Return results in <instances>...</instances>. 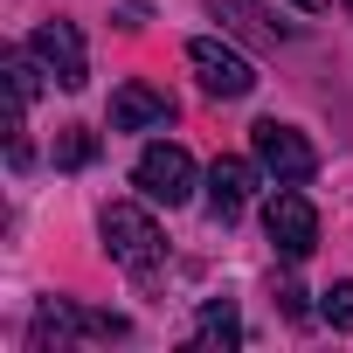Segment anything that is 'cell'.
Here are the masks:
<instances>
[{
	"mask_svg": "<svg viewBox=\"0 0 353 353\" xmlns=\"http://www.w3.org/2000/svg\"><path fill=\"white\" fill-rule=\"evenodd\" d=\"M42 77H49V70H42V56H35V49H14V56H8V90H14V111H28V104H35Z\"/></svg>",
	"mask_w": 353,
	"mask_h": 353,
	"instance_id": "obj_12",
	"label": "cell"
},
{
	"mask_svg": "<svg viewBox=\"0 0 353 353\" xmlns=\"http://www.w3.org/2000/svg\"><path fill=\"white\" fill-rule=\"evenodd\" d=\"M132 188H139L145 201H159V208H181V201L194 194V159H188L181 145H145L139 166H132Z\"/></svg>",
	"mask_w": 353,
	"mask_h": 353,
	"instance_id": "obj_5",
	"label": "cell"
},
{
	"mask_svg": "<svg viewBox=\"0 0 353 353\" xmlns=\"http://www.w3.org/2000/svg\"><path fill=\"white\" fill-rule=\"evenodd\" d=\"M152 125H173V97L152 90V83H118V97H111V132H152Z\"/></svg>",
	"mask_w": 353,
	"mask_h": 353,
	"instance_id": "obj_9",
	"label": "cell"
},
{
	"mask_svg": "<svg viewBox=\"0 0 353 353\" xmlns=\"http://www.w3.org/2000/svg\"><path fill=\"white\" fill-rule=\"evenodd\" d=\"M90 159H97V132L70 125V132L56 139V166H90Z\"/></svg>",
	"mask_w": 353,
	"mask_h": 353,
	"instance_id": "obj_13",
	"label": "cell"
},
{
	"mask_svg": "<svg viewBox=\"0 0 353 353\" xmlns=\"http://www.w3.org/2000/svg\"><path fill=\"white\" fill-rule=\"evenodd\" d=\"M346 14H353V0H346Z\"/></svg>",
	"mask_w": 353,
	"mask_h": 353,
	"instance_id": "obj_17",
	"label": "cell"
},
{
	"mask_svg": "<svg viewBox=\"0 0 353 353\" xmlns=\"http://www.w3.org/2000/svg\"><path fill=\"white\" fill-rule=\"evenodd\" d=\"M277 305H284V319H298V325L312 319V305H305V291H298V284H277Z\"/></svg>",
	"mask_w": 353,
	"mask_h": 353,
	"instance_id": "obj_15",
	"label": "cell"
},
{
	"mask_svg": "<svg viewBox=\"0 0 353 353\" xmlns=\"http://www.w3.org/2000/svg\"><path fill=\"white\" fill-rule=\"evenodd\" d=\"M291 8H298V14H319V8H325V0H291Z\"/></svg>",
	"mask_w": 353,
	"mask_h": 353,
	"instance_id": "obj_16",
	"label": "cell"
},
{
	"mask_svg": "<svg viewBox=\"0 0 353 353\" xmlns=\"http://www.w3.org/2000/svg\"><path fill=\"white\" fill-rule=\"evenodd\" d=\"M125 332H132V325H125L118 312H83V305H70V298H49V305L35 312V325H28L35 353L77 346V339H125Z\"/></svg>",
	"mask_w": 353,
	"mask_h": 353,
	"instance_id": "obj_3",
	"label": "cell"
},
{
	"mask_svg": "<svg viewBox=\"0 0 353 353\" xmlns=\"http://www.w3.org/2000/svg\"><path fill=\"white\" fill-rule=\"evenodd\" d=\"M250 152H256V166L270 173V181H291V188H305L312 173H319V152H312V139H305L298 125H277V118L250 125Z\"/></svg>",
	"mask_w": 353,
	"mask_h": 353,
	"instance_id": "obj_4",
	"label": "cell"
},
{
	"mask_svg": "<svg viewBox=\"0 0 353 353\" xmlns=\"http://www.w3.org/2000/svg\"><path fill=\"white\" fill-rule=\"evenodd\" d=\"M194 339H201V346H243V319H236V305H229V298H208Z\"/></svg>",
	"mask_w": 353,
	"mask_h": 353,
	"instance_id": "obj_11",
	"label": "cell"
},
{
	"mask_svg": "<svg viewBox=\"0 0 353 353\" xmlns=\"http://www.w3.org/2000/svg\"><path fill=\"white\" fill-rule=\"evenodd\" d=\"M208 14L229 28V35H243V42H291V21H270L263 8H256V0H208Z\"/></svg>",
	"mask_w": 353,
	"mask_h": 353,
	"instance_id": "obj_10",
	"label": "cell"
},
{
	"mask_svg": "<svg viewBox=\"0 0 353 353\" xmlns=\"http://www.w3.org/2000/svg\"><path fill=\"white\" fill-rule=\"evenodd\" d=\"M325 319H332V325H339V332H353V277H346V284H332V291H325Z\"/></svg>",
	"mask_w": 353,
	"mask_h": 353,
	"instance_id": "obj_14",
	"label": "cell"
},
{
	"mask_svg": "<svg viewBox=\"0 0 353 353\" xmlns=\"http://www.w3.org/2000/svg\"><path fill=\"white\" fill-rule=\"evenodd\" d=\"M97 229H104L111 263H118V270H132L139 284H152V277L166 270V236H159V222H152L139 201H111V208L97 215Z\"/></svg>",
	"mask_w": 353,
	"mask_h": 353,
	"instance_id": "obj_1",
	"label": "cell"
},
{
	"mask_svg": "<svg viewBox=\"0 0 353 353\" xmlns=\"http://www.w3.org/2000/svg\"><path fill=\"white\" fill-rule=\"evenodd\" d=\"M28 49L42 56V70H49L63 90H83V83H90V56H83V35H77L70 21H42V28L28 35Z\"/></svg>",
	"mask_w": 353,
	"mask_h": 353,
	"instance_id": "obj_7",
	"label": "cell"
},
{
	"mask_svg": "<svg viewBox=\"0 0 353 353\" xmlns=\"http://www.w3.org/2000/svg\"><path fill=\"white\" fill-rule=\"evenodd\" d=\"M263 236H270V250H277L284 263H305V256L319 250V208H312L291 181H277V194L263 201Z\"/></svg>",
	"mask_w": 353,
	"mask_h": 353,
	"instance_id": "obj_2",
	"label": "cell"
},
{
	"mask_svg": "<svg viewBox=\"0 0 353 353\" xmlns=\"http://www.w3.org/2000/svg\"><path fill=\"white\" fill-rule=\"evenodd\" d=\"M250 194H256V166H250V159H215V166H208V215H215L222 229L250 208Z\"/></svg>",
	"mask_w": 353,
	"mask_h": 353,
	"instance_id": "obj_8",
	"label": "cell"
},
{
	"mask_svg": "<svg viewBox=\"0 0 353 353\" xmlns=\"http://www.w3.org/2000/svg\"><path fill=\"white\" fill-rule=\"evenodd\" d=\"M188 63H194V77H201L208 97H250V90H256L250 56L229 49V42H215V35H194V42H188Z\"/></svg>",
	"mask_w": 353,
	"mask_h": 353,
	"instance_id": "obj_6",
	"label": "cell"
}]
</instances>
